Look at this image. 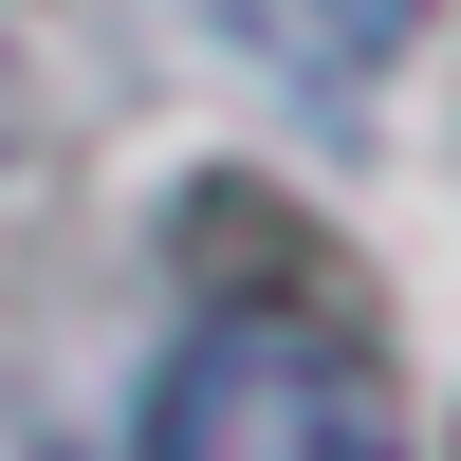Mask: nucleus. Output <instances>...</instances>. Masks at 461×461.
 <instances>
[{"mask_svg": "<svg viewBox=\"0 0 461 461\" xmlns=\"http://www.w3.org/2000/svg\"><path fill=\"white\" fill-rule=\"evenodd\" d=\"M148 461H406L388 388L295 314H203L148 388Z\"/></svg>", "mask_w": 461, "mask_h": 461, "instance_id": "f257e3e1", "label": "nucleus"}]
</instances>
